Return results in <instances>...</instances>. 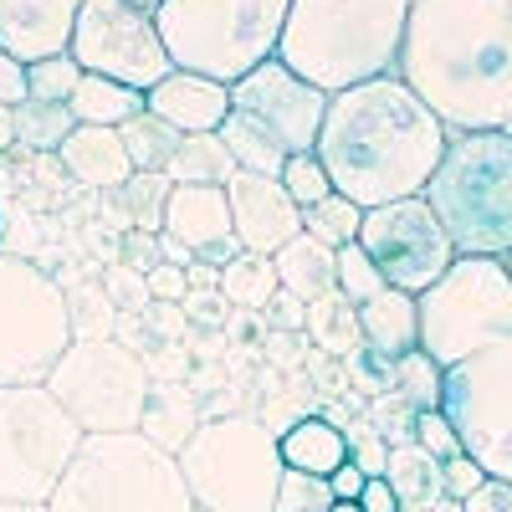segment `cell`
<instances>
[{
  "instance_id": "10",
  "label": "cell",
  "mask_w": 512,
  "mask_h": 512,
  "mask_svg": "<svg viewBox=\"0 0 512 512\" xmlns=\"http://www.w3.org/2000/svg\"><path fill=\"white\" fill-rule=\"evenodd\" d=\"M57 405L82 425V436L139 431L154 374L123 338H72V349L47 374Z\"/></svg>"
},
{
  "instance_id": "11",
  "label": "cell",
  "mask_w": 512,
  "mask_h": 512,
  "mask_svg": "<svg viewBox=\"0 0 512 512\" xmlns=\"http://www.w3.org/2000/svg\"><path fill=\"white\" fill-rule=\"evenodd\" d=\"M82 446V425L47 384L0 390V502H52Z\"/></svg>"
},
{
  "instance_id": "12",
  "label": "cell",
  "mask_w": 512,
  "mask_h": 512,
  "mask_svg": "<svg viewBox=\"0 0 512 512\" xmlns=\"http://www.w3.org/2000/svg\"><path fill=\"white\" fill-rule=\"evenodd\" d=\"M436 410L451 420L461 451L492 482H512V333L441 369Z\"/></svg>"
},
{
  "instance_id": "6",
  "label": "cell",
  "mask_w": 512,
  "mask_h": 512,
  "mask_svg": "<svg viewBox=\"0 0 512 512\" xmlns=\"http://www.w3.org/2000/svg\"><path fill=\"white\" fill-rule=\"evenodd\" d=\"M292 0H159L154 26L180 72L210 82H241L251 67L277 57Z\"/></svg>"
},
{
  "instance_id": "47",
  "label": "cell",
  "mask_w": 512,
  "mask_h": 512,
  "mask_svg": "<svg viewBox=\"0 0 512 512\" xmlns=\"http://www.w3.org/2000/svg\"><path fill=\"white\" fill-rule=\"evenodd\" d=\"M267 318L277 323V333H303V328H308V303L277 287V297L267 303Z\"/></svg>"
},
{
  "instance_id": "16",
  "label": "cell",
  "mask_w": 512,
  "mask_h": 512,
  "mask_svg": "<svg viewBox=\"0 0 512 512\" xmlns=\"http://www.w3.org/2000/svg\"><path fill=\"white\" fill-rule=\"evenodd\" d=\"M226 200H231V236L241 251L277 256L292 236H303V210L292 205V195L282 190L277 175L236 169L226 185Z\"/></svg>"
},
{
  "instance_id": "7",
  "label": "cell",
  "mask_w": 512,
  "mask_h": 512,
  "mask_svg": "<svg viewBox=\"0 0 512 512\" xmlns=\"http://www.w3.org/2000/svg\"><path fill=\"white\" fill-rule=\"evenodd\" d=\"M175 461L200 512H272L287 472L277 431L246 410L205 415Z\"/></svg>"
},
{
  "instance_id": "29",
  "label": "cell",
  "mask_w": 512,
  "mask_h": 512,
  "mask_svg": "<svg viewBox=\"0 0 512 512\" xmlns=\"http://www.w3.org/2000/svg\"><path fill=\"white\" fill-rule=\"evenodd\" d=\"M11 123H16V149H26L36 159H52L67 144V134L77 128V118H72L67 103H36V98H26L21 108H11Z\"/></svg>"
},
{
  "instance_id": "23",
  "label": "cell",
  "mask_w": 512,
  "mask_h": 512,
  "mask_svg": "<svg viewBox=\"0 0 512 512\" xmlns=\"http://www.w3.org/2000/svg\"><path fill=\"white\" fill-rule=\"evenodd\" d=\"M272 267H277V287L292 292V297H303V303H313V297H323V292L338 287V251L323 246V241H313L308 231L292 236L272 256Z\"/></svg>"
},
{
  "instance_id": "32",
  "label": "cell",
  "mask_w": 512,
  "mask_h": 512,
  "mask_svg": "<svg viewBox=\"0 0 512 512\" xmlns=\"http://www.w3.org/2000/svg\"><path fill=\"white\" fill-rule=\"evenodd\" d=\"M118 134H123V149H128V164L134 169H164L169 159H175V149H180V134L164 118H154L149 108L139 118H128Z\"/></svg>"
},
{
  "instance_id": "30",
  "label": "cell",
  "mask_w": 512,
  "mask_h": 512,
  "mask_svg": "<svg viewBox=\"0 0 512 512\" xmlns=\"http://www.w3.org/2000/svg\"><path fill=\"white\" fill-rule=\"evenodd\" d=\"M384 482L395 487L400 507L431 502V497H441V461L425 451V446H415V441L390 446V456H384Z\"/></svg>"
},
{
  "instance_id": "46",
  "label": "cell",
  "mask_w": 512,
  "mask_h": 512,
  "mask_svg": "<svg viewBox=\"0 0 512 512\" xmlns=\"http://www.w3.org/2000/svg\"><path fill=\"white\" fill-rule=\"evenodd\" d=\"M144 282H149L154 303H185V292H190V277H185V267H175V262H159Z\"/></svg>"
},
{
  "instance_id": "24",
  "label": "cell",
  "mask_w": 512,
  "mask_h": 512,
  "mask_svg": "<svg viewBox=\"0 0 512 512\" xmlns=\"http://www.w3.org/2000/svg\"><path fill=\"white\" fill-rule=\"evenodd\" d=\"M200 431V400L185 384H164V390H149L144 420H139V436H149L159 451L180 456L185 441Z\"/></svg>"
},
{
  "instance_id": "18",
  "label": "cell",
  "mask_w": 512,
  "mask_h": 512,
  "mask_svg": "<svg viewBox=\"0 0 512 512\" xmlns=\"http://www.w3.org/2000/svg\"><path fill=\"white\" fill-rule=\"evenodd\" d=\"M77 11L82 0H0V52H11L26 67L41 57H62Z\"/></svg>"
},
{
  "instance_id": "52",
  "label": "cell",
  "mask_w": 512,
  "mask_h": 512,
  "mask_svg": "<svg viewBox=\"0 0 512 512\" xmlns=\"http://www.w3.org/2000/svg\"><path fill=\"white\" fill-rule=\"evenodd\" d=\"M364 472H359V466L354 461H344V466H338V472L328 477V487H333V502H359V492H364Z\"/></svg>"
},
{
  "instance_id": "59",
  "label": "cell",
  "mask_w": 512,
  "mask_h": 512,
  "mask_svg": "<svg viewBox=\"0 0 512 512\" xmlns=\"http://www.w3.org/2000/svg\"><path fill=\"white\" fill-rule=\"evenodd\" d=\"M507 272H512V251H507Z\"/></svg>"
},
{
  "instance_id": "34",
  "label": "cell",
  "mask_w": 512,
  "mask_h": 512,
  "mask_svg": "<svg viewBox=\"0 0 512 512\" xmlns=\"http://www.w3.org/2000/svg\"><path fill=\"white\" fill-rule=\"evenodd\" d=\"M359 226H364V210L349 200V195H328V200H318V205H308L303 210V231L313 236V241H323V246H354L359 241Z\"/></svg>"
},
{
  "instance_id": "38",
  "label": "cell",
  "mask_w": 512,
  "mask_h": 512,
  "mask_svg": "<svg viewBox=\"0 0 512 512\" xmlns=\"http://www.w3.org/2000/svg\"><path fill=\"white\" fill-rule=\"evenodd\" d=\"M338 292H344L354 308H364L374 292H384V277H379V267L364 256L359 241H354V246H338Z\"/></svg>"
},
{
  "instance_id": "45",
  "label": "cell",
  "mask_w": 512,
  "mask_h": 512,
  "mask_svg": "<svg viewBox=\"0 0 512 512\" xmlns=\"http://www.w3.org/2000/svg\"><path fill=\"white\" fill-rule=\"evenodd\" d=\"M482 482H487V472H482V466H477L472 456H466V451H461V456H451V461H441V492H446V497L466 502Z\"/></svg>"
},
{
  "instance_id": "61",
  "label": "cell",
  "mask_w": 512,
  "mask_h": 512,
  "mask_svg": "<svg viewBox=\"0 0 512 512\" xmlns=\"http://www.w3.org/2000/svg\"><path fill=\"white\" fill-rule=\"evenodd\" d=\"M195 512H200V507H195Z\"/></svg>"
},
{
  "instance_id": "44",
  "label": "cell",
  "mask_w": 512,
  "mask_h": 512,
  "mask_svg": "<svg viewBox=\"0 0 512 512\" xmlns=\"http://www.w3.org/2000/svg\"><path fill=\"white\" fill-rule=\"evenodd\" d=\"M164 262V251H159V231H123V251H118V267L128 272H154Z\"/></svg>"
},
{
  "instance_id": "15",
  "label": "cell",
  "mask_w": 512,
  "mask_h": 512,
  "mask_svg": "<svg viewBox=\"0 0 512 512\" xmlns=\"http://www.w3.org/2000/svg\"><path fill=\"white\" fill-rule=\"evenodd\" d=\"M231 113L256 123L292 159V154H308L318 144V128H323V113H328V93H318L313 82H303L297 72H287L272 57L262 67H251L241 82H231Z\"/></svg>"
},
{
  "instance_id": "53",
  "label": "cell",
  "mask_w": 512,
  "mask_h": 512,
  "mask_svg": "<svg viewBox=\"0 0 512 512\" xmlns=\"http://www.w3.org/2000/svg\"><path fill=\"white\" fill-rule=\"evenodd\" d=\"M16 149V123H11V108H0V154Z\"/></svg>"
},
{
  "instance_id": "5",
  "label": "cell",
  "mask_w": 512,
  "mask_h": 512,
  "mask_svg": "<svg viewBox=\"0 0 512 512\" xmlns=\"http://www.w3.org/2000/svg\"><path fill=\"white\" fill-rule=\"evenodd\" d=\"M47 507L52 512H195V497L169 451H159L139 431H113V436H82Z\"/></svg>"
},
{
  "instance_id": "31",
  "label": "cell",
  "mask_w": 512,
  "mask_h": 512,
  "mask_svg": "<svg viewBox=\"0 0 512 512\" xmlns=\"http://www.w3.org/2000/svg\"><path fill=\"white\" fill-rule=\"evenodd\" d=\"M169 190H175V185H169L164 169H134L128 185H118L108 195L123 210L128 231H164V200H169Z\"/></svg>"
},
{
  "instance_id": "14",
  "label": "cell",
  "mask_w": 512,
  "mask_h": 512,
  "mask_svg": "<svg viewBox=\"0 0 512 512\" xmlns=\"http://www.w3.org/2000/svg\"><path fill=\"white\" fill-rule=\"evenodd\" d=\"M359 246H364L369 262L379 267L384 287H400L410 297H420L425 287H431L456 262L451 236L441 231V221H436V210L425 205V195L364 210Z\"/></svg>"
},
{
  "instance_id": "60",
  "label": "cell",
  "mask_w": 512,
  "mask_h": 512,
  "mask_svg": "<svg viewBox=\"0 0 512 512\" xmlns=\"http://www.w3.org/2000/svg\"><path fill=\"white\" fill-rule=\"evenodd\" d=\"M0 180H6V164H0Z\"/></svg>"
},
{
  "instance_id": "17",
  "label": "cell",
  "mask_w": 512,
  "mask_h": 512,
  "mask_svg": "<svg viewBox=\"0 0 512 512\" xmlns=\"http://www.w3.org/2000/svg\"><path fill=\"white\" fill-rule=\"evenodd\" d=\"M164 236L190 246L200 262L226 267L241 251L231 236V200L226 185H175L164 200Z\"/></svg>"
},
{
  "instance_id": "54",
  "label": "cell",
  "mask_w": 512,
  "mask_h": 512,
  "mask_svg": "<svg viewBox=\"0 0 512 512\" xmlns=\"http://www.w3.org/2000/svg\"><path fill=\"white\" fill-rule=\"evenodd\" d=\"M0 512H52L47 502H0Z\"/></svg>"
},
{
  "instance_id": "27",
  "label": "cell",
  "mask_w": 512,
  "mask_h": 512,
  "mask_svg": "<svg viewBox=\"0 0 512 512\" xmlns=\"http://www.w3.org/2000/svg\"><path fill=\"white\" fill-rule=\"evenodd\" d=\"M318 349H328V354H338V359H349V354H359L364 349V333H359V308L349 303L344 292H323V297H313L308 303V328H303Z\"/></svg>"
},
{
  "instance_id": "51",
  "label": "cell",
  "mask_w": 512,
  "mask_h": 512,
  "mask_svg": "<svg viewBox=\"0 0 512 512\" xmlns=\"http://www.w3.org/2000/svg\"><path fill=\"white\" fill-rule=\"evenodd\" d=\"M359 512H400V497L384 477H369L364 492H359Z\"/></svg>"
},
{
  "instance_id": "40",
  "label": "cell",
  "mask_w": 512,
  "mask_h": 512,
  "mask_svg": "<svg viewBox=\"0 0 512 512\" xmlns=\"http://www.w3.org/2000/svg\"><path fill=\"white\" fill-rule=\"evenodd\" d=\"M67 308H72V338H113V313H98V308H113L103 287L98 292H67Z\"/></svg>"
},
{
  "instance_id": "13",
  "label": "cell",
  "mask_w": 512,
  "mask_h": 512,
  "mask_svg": "<svg viewBox=\"0 0 512 512\" xmlns=\"http://www.w3.org/2000/svg\"><path fill=\"white\" fill-rule=\"evenodd\" d=\"M67 57L82 72L113 77L134 93H149L154 82L175 72V62L164 52V36L154 26V11L134 6V0H82Z\"/></svg>"
},
{
  "instance_id": "1",
  "label": "cell",
  "mask_w": 512,
  "mask_h": 512,
  "mask_svg": "<svg viewBox=\"0 0 512 512\" xmlns=\"http://www.w3.org/2000/svg\"><path fill=\"white\" fill-rule=\"evenodd\" d=\"M395 77L446 134H512V0H410Z\"/></svg>"
},
{
  "instance_id": "26",
  "label": "cell",
  "mask_w": 512,
  "mask_h": 512,
  "mask_svg": "<svg viewBox=\"0 0 512 512\" xmlns=\"http://www.w3.org/2000/svg\"><path fill=\"white\" fill-rule=\"evenodd\" d=\"M169 185H231L236 175V159L221 144V134H185L175 159L164 164Z\"/></svg>"
},
{
  "instance_id": "42",
  "label": "cell",
  "mask_w": 512,
  "mask_h": 512,
  "mask_svg": "<svg viewBox=\"0 0 512 512\" xmlns=\"http://www.w3.org/2000/svg\"><path fill=\"white\" fill-rule=\"evenodd\" d=\"M103 297L113 308H123V313H149V282H144V272H128V267H108L103 272Z\"/></svg>"
},
{
  "instance_id": "2",
  "label": "cell",
  "mask_w": 512,
  "mask_h": 512,
  "mask_svg": "<svg viewBox=\"0 0 512 512\" xmlns=\"http://www.w3.org/2000/svg\"><path fill=\"white\" fill-rule=\"evenodd\" d=\"M451 134L400 77H374L328 98L313 154L328 169V185L359 210L425 195Z\"/></svg>"
},
{
  "instance_id": "39",
  "label": "cell",
  "mask_w": 512,
  "mask_h": 512,
  "mask_svg": "<svg viewBox=\"0 0 512 512\" xmlns=\"http://www.w3.org/2000/svg\"><path fill=\"white\" fill-rule=\"evenodd\" d=\"M328 507H333L328 477L282 472V487H277V507H272V512H328Z\"/></svg>"
},
{
  "instance_id": "35",
  "label": "cell",
  "mask_w": 512,
  "mask_h": 512,
  "mask_svg": "<svg viewBox=\"0 0 512 512\" xmlns=\"http://www.w3.org/2000/svg\"><path fill=\"white\" fill-rule=\"evenodd\" d=\"M395 395L410 410H436L441 405V364L431 354H420V349L395 359Z\"/></svg>"
},
{
  "instance_id": "33",
  "label": "cell",
  "mask_w": 512,
  "mask_h": 512,
  "mask_svg": "<svg viewBox=\"0 0 512 512\" xmlns=\"http://www.w3.org/2000/svg\"><path fill=\"white\" fill-rule=\"evenodd\" d=\"M221 144L231 149L236 169H251V175H282V164H287V154L262 134V128L236 118V113H226V123H221Z\"/></svg>"
},
{
  "instance_id": "28",
  "label": "cell",
  "mask_w": 512,
  "mask_h": 512,
  "mask_svg": "<svg viewBox=\"0 0 512 512\" xmlns=\"http://www.w3.org/2000/svg\"><path fill=\"white\" fill-rule=\"evenodd\" d=\"M221 297H226L236 313H267V303L277 297V267H272V256L236 251L231 262L221 267Z\"/></svg>"
},
{
  "instance_id": "49",
  "label": "cell",
  "mask_w": 512,
  "mask_h": 512,
  "mask_svg": "<svg viewBox=\"0 0 512 512\" xmlns=\"http://www.w3.org/2000/svg\"><path fill=\"white\" fill-rule=\"evenodd\" d=\"M180 308H185V318H195V323H210V328H221V318H226V308H231V303L221 297V287H216V292H195V287H190Z\"/></svg>"
},
{
  "instance_id": "19",
  "label": "cell",
  "mask_w": 512,
  "mask_h": 512,
  "mask_svg": "<svg viewBox=\"0 0 512 512\" xmlns=\"http://www.w3.org/2000/svg\"><path fill=\"white\" fill-rule=\"evenodd\" d=\"M144 108L154 118H164L175 134H221V123L231 113V88L226 82H210L200 72H169L164 82H154V88L144 93Z\"/></svg>"
},
{
  "instance_id": "43",
  "label": "cell",
  "mask_w": 512,
  "mask_h": 512,
  "mask_svg": "<svg viewBox=\"0 0 512 512\" xmlns=\"http://www.w3.org/2000/svg\"><path fill=\"white\" fill-rule=\"evenodd\" d=\"M415 446H425L436 461H451V456H461V441H456V431H451V420L441 415V410H415Z\"/></svg>"
},
{
  "instance_id": "8",
  "label": "cell",
  "mask_w": 512,
  "mask_h": 512,
  "mask_svg": "<svg viewBox=\"0 0 512 512\" xmlns=\"http://www.w3.org/2000/svg\"><path fill=\"white\" fill-rule=\"evenodd\" d=\"M415 313H420V354L451 369L512 333V272L497 256H456L415 297Z\"/></svg>"
},
{
  "instance_id": "20",
  "label": "cell",
  "mask_w": 512,
  "mask_h": 512,
  "mask_svg": "<svg viewBox=\"0 0 512 512\" xmlns=\"http://www.w3.org/2000/svg\"><path fill=\"white\" fill-rule=\"evenodd\" d=\"M57 164L67 169V180L88 185V190H118L128 185L134 164H128V149H123V134L118 128H93V123H77L67 144L57 149Z\"/></svg>"
},
{
  "instance_id": "37",
  "label": "cell",
  "mask_w": 512,
  "mask_h": 512,
  "mask_svg": "<svg viewBox=\"0 0 512 512\" xmlns=\"http://www.w3.org/2000/svg\"><path fill=\"white\" fill-rule=\"evenodd\" d=\"M282 190L292 195V205L297 210H308V205H318V200H328L333 195V185H328V169H323V159L308 149V154H292L287 164H282Z\"/></svg>"
},
{
  "instance_id": "48",
  "label": "cell",
  "mask_w": 512,
  "mask_h": 512,
  "mask_svg": "<svg viewBox=\"0 0 512 512\" xmlns=\"http://www.w3.org/2000/svg\"><path fill=\"white\" fill-rule=\"evenodd\" d=\"M31 98L26 88V62H16L11 52H0V108H21Z\"/></svg>"
},
{
  "instance_id": "25",
  "label": "cell",
  "mask_w": 512,
  "mask_h": 512,
  "mask_svg": "<svg viewBox=\"0 0 512 512\" xmlns=\"http://www.w3.org/2000/svg\"><path fill=\"white\" fill-rule=\"evenodd\" d=\"M72 118L77 123H93V128H123L128 118L144 113V93L123 88L113 77H98V72H82L77 93H72Z\"/></svg>"
},
{
  "instance_id": "9",
  "label": "cell",
  "mask_w": 512,
  "mask_h": 512,
  "mask_svg": "<svg viewBox=\"0 0 512 512\" xmlns=\"http://www.w3.org/2000/svg\"><path fill=\"white\" fill-rule=\"evenodd\" d=\"M72 349L67 287L31 256L0 251V390L47 384L57 359Z\"/></svg>"
},
{
  "instance_id": "36",
  "label": "cell",
  "mask_w": 512,
  "mask_h": 512,
  "mask_svg": "<svg viewBox=\"0 0 512 512\" xmlns=\"http://www.w3.org/2000/svg\"><path fill=\"white\" fill-rule=\"evenodd\" d=\"M77 82H82V67L62 52V57H41L26 67V88L36 103H72L77 93Z\"/></svg>"
},
{
  "instance_id": "55",
  "label": "cell",
  "mask_w": 512,
  "mask_h": 512,
  "mask_svg": "<svg viewBox=\"0 0 512 512\" xmlns=\"http://www.w3.org/2000/svg\"><path fill=\"white\" fill-rule=\"evenodd\" d=\"M431 512H461V502H456V497H446V492H441V497H431Z\"/></svg>"
},
{
  "instance_id": "50",
  "label": "cell",
  "mask_w": 512,
  "mask_h": 512,
  "mask_svg": "<svg viewBox=\"0 0 512 512\" xmlns=\"http://www.w3.org/2000/svg\"><path fill=\"white\" fill-rule=\"evenodd\" d=\"M461 512H512V482H482L472 497L461 502Z\"/></svg>"
},
{
  "instance_id": "56",
  "label": "cell",
  "mask_w": 512,
  "mask_h": 512,
  "mask_svg": "<svg viewBox=\"0 0 512 512\" xmlns=\"http://www.w3.org/2000/svg\"><path fill=\"white\" fill-rule=\"evenodd\" d=\"M328 512H359V502H333Z\"/></svg>"
},
{
  "instance_id": "57",
  "label": "cell",
  "mask_w": 512,
  "mask_h": 512,
  "mask_svg": "<svg viewBox=\"0 0 512 512\" xmlns=\"http://www.w3.org/2000/svg\"><path fill=\"white\" fill-rule=\"evenodd\" d=\"M400 512H431V502H410V507H400Z\"/></svg>"
},
{
  "instance_id": "22",
  "label": "cell",
  "mask_w": 512,
  "mask_h": 512,
  "mask_svg": "<svg viewBox=\"0 0 512 512\" xmlns=\"http://www.w3.org/2000/svg\"><path fill=\"white\" fill-rule=\"evenodd\" d=\"M277 446H282V466H287V472H308V477H333L338 466L349 461L344 425L328 420V415L292 420L287 431H277Z\"/></svg>"
},
{
  "instance_id": "41",
  "label": "cell",
  "mask_w": 512,
  "mask_h": 512,
  "mask_svg": "<svg viewBox=\"0 0 512 512\" xmlns=\"http://www.w3.org/2000/svg\"><path fill=\"white\" fill-rule=\"evenodd\" d=\"M344 436H349V461L359 466V472L364 477H384V456H390V446H384L379 425L374 420H354Z\"/></svg>"
},
{
  "instance_id": "21",
  "label": "cell",
  "mask_w": 512,
  "mask_h": 512,
  "mask_svg": "<svg viewBox=\"0 0 512 512\" xmlns=\"http://www.w3.org/2000/svg\"><path fill=\"white\" fill-rule=\"evenodd\" d=\"M359 333H364V349L379 359H405L410 349H420V313H415V297L400 287H384L374 292L369 303L359 308Z\"/></svg>"
},
{
  "instance_id": "4",
  "label": "cell",
  "mask_w": 512,
  "mask_h": 512,
  "mask_svg": "<svg viewBox=\"0 0 512 512\" xmlns=\"http://www.w3.org/2000/svg\"><path fill=\"white\" fill-rule=\"evenodd\" d=\"M425 205L436 210L456 256L512 251V134H451Z\"/></svg>"
},
{
  "instance_id": "58",
  "label": "cell",
  "mask_w": 512,
  "mask_h": 512,
  "mask_svg": "<svg viewBox=\"0 0 512 512\" xmlns=\"http://www.w3.org/2000/svg\"><path fill=\"white\" fill-rule=\"evenodd\" d=\"M134 6H144V11H154V6H159V0H134Z\"/></svg>"
},
{
  "instance_id": "3",
  "label": "cell",
  "mask_w": 512,
  "mask_h": 512,
  "mask_svg": "<svg viewBox=\"0 0 512 512\" xmlns=\"http://www.w3.org/2000/svg\"><path fill=\"white\" fill-rule=\"evenodd\" d=\"M405 26L410 0H292L277 62L333 98L359 82L395 77Z\"/></svg>"
}]
</instances>
